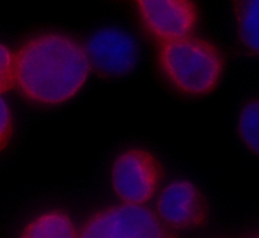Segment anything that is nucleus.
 <instances>
[{
    "label": "nucleus",
    "instance_id": "f257e3e1",
    "mask_svg": "<svg viewBox=\"0 0 259 238\" xmlns=\"http://www.w3.org/2000/svg\"><path fill=\"white\" fill-rule=\"evenodd\" d=\"M15 85L30 103L45 107L74 99L92 72L84 45L59 31H41L15 51Z\"/></svg>",
    "mask_w": 259,
    "mask_h": 238
},
{
    "label": "nucleus",
    "instance_id": "f03ea898",
    "mask_svg": "<svg viewBox=\"0 0 259 238\" xmlns=\"http://www.w3.org/2000/svg\"><path fill=\"white\" fill-rule=\"evenodd\" d=\"M157 64L174 90L194 97L214 91L225 71V59L220 48L193 33L159 43Z\"/></svg>",
    "mask_w": 259,
    "mask_h": 238
},
{
    "label": "nucleus",
    "instance_id": "7ed1b4c3",
    "mask_svg": "<svg viewBox=\"0 0 259 238\" xmlns=\"http://www.w3.org/2000/svg\"><path fill=\"white\" fill-rule=\"evenodd\" d=\"M163 167L157 156L142 147H128L112 160L109 182L119 202L147 205L158 193Z\"/></svg>",
    "mask_w": 259,
    "mask_h": 238
},
{
    "label": "nucleus",
    "instance_id": "20e7f679",
    "mask_svg": "<svg viewBox=\"0 0 259 238\" xmlns=\"http://www.w3.org/2000/svg\"><path fill=\"white\" fill-rule=\"evenodd\" d=\"M155 210L120 202L92 214L79 228L84 238H164L172 236Z\"/></svg>",
    "mask_w": 259,
    "mask_h": 238
},
{
    "label": "nucleus",
    "instance_id": "39448f33",
    "mask_svg": "<svg viewBox=\"0 0 259 238\" xmlns=\"http://www.w3.org/2000/svg\"><path fill=\"white\" fill-rule=\"evenodd\" d=\"M155 212L170 230L192 231L208 221V206L204 194L191 180L177 178L157 193Z\"/></svg>",
    "mask_w": 259,
    "mask_h": 238
},
{
    "label": "nucleus",
    "instance_id": "423d86ee",
    "mask_svg": "<svg viewBox=\"0 0 259 238\" xmlns=\"http://www.w3.org/2000/svg\"><path fill=\"white\" fill-rule=\"evenodd\" d=\"M83 45L92 71L104 77L128 75L139 63L140 50L137 41L119 27L98 28Z\"/></svg>",
    "mask_w": 259,
    "mask_h": 238
},
{
    "label": "nucleus",
    "instance_id": "0eeeda50",
    "mask_svg": "<svg viewBox=\"0 0 259 238\" xmlns=\"http://www.w3.org/2000/svg\"><path fill=\"white\" fill-rule=\"evenodd\" d=\"M146 31L159 43L193 33L199 20L194 0H131Z\"/></svg>",
    "mask_w": 259,
    "mask_h": 238
},
{
    "label": "nucleus",
    "instance_id": "6e6552de",
    "mask_svg": "<svg viewBox=\"0 0 259 238\" xmlns=\"http://www.w3.org/2000/svg\"><path fill=\"white\" fill-rule=\"evenodd\" d=\"M20 235L25 238H73L79 236V228L65 211L50 209L31 217Z\"/></svg>",
    "mask_w": 259,
    "mask_h": 238
},
{
    "label": "nucleus",
    "instance_id": "1a4fd4ad",
    "mask_svg": "<svg viewBox=\"0 0 259 238\" xmlns=\"http://www.w3.org/2000/svg\"><path fill=\"white\" fill-rule=\"evenodd\" d=\"M237 34L243 47L259 56V0H233Z\"/></svg>",
    "mask_w": 259,
    "mask_h": 238
},
{
    "label": "nucleus",
    "instance_id": "9d476101",
    "mask_svg": "<svg viewBox=\"0 0 259 238\" xmlns=\"http://www.w3.org/2000/svg\"><path fill=\"white\" fill-rule=\"evenodd\" d=\"M237 131L245 148L259 158V97L247 101L241 107Z\"/></svg>",
    "mask_w": 259,
    "mask_h": 238
},
{
    "label": "nucleus",
    "instance_id": "9b49d317",
    "mask_svg": "<svg viewBox=\"0 0 259 238\" xmlns=\"http://www.w3.org/2000/svg\"><path fill=\"white\" fill-rule=\"evenodd\" d=\"M16 60L15 51L0 42V94H3L15 85Z\"/></svg>",
    "mask_w": 259,
    "mask_h": 238
},
{
    "label": "nucleus",
    "instance_id": "f8f14e48",
    "mask_svg": "<svg viewBox=\"0 0 259 238\" xmlns=\"http://www.w3.org/2000/svg\"><path fill=\"white\" fill-rule=\"evenodd\" d=\"M15 131V118L9 102L0 94V153L6 150Z\"/></svg>",
    "mask_w": 259,
    "mask_h": 238
},
{
    "label": "nucleus",
    "instance_id": "ddd939ff",
    "mask_svg": "<svg viewBox=\"0 0 259 238\" xmlns=\"http://www.w3.org/2000/svg\"><path fill=\"white\" fill-rule=\"evenodd\" d=\"M257 236H259V234H258V235H257Z\"/></svg>",
    "mask_w": 259,
    "mask_h": 238
}]
</instances>
